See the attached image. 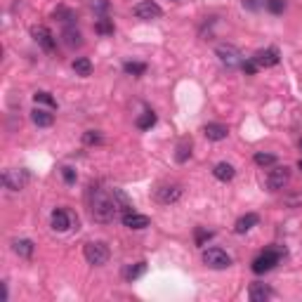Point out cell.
Instances as JSON below:
<instances>
[{"instance_id": "cell-37", "label": "cell", "mask_w": 302, "mask_h": 302, "mask_svg": "<svg viewBox=\"0 0 302 302\" xmlns=\"http://www.w3.org/2000/svg\"><path fill=\"white\" fill-rule=\"evenodd\" d=\"M300 146H302V142H300Z\"/></svg>"}, {"instance_id": "cell-5", "label": "cell", "mask_w": 302, "mask_h": 302, "mask_svg": "<svg viewBox=\"0 0 302 302\" xmlns=\"http://www.w3.org/2000/svg\"><path fill=\"white\" fill-rule=\"evenodd\" d=\"M278 260H281V252L274 250V248H269V250L260 252V255L252 260V272H255V274H264V272H272V269L278 264Z\"/></svg>"}, {"instance_id": "cell-31", "label": "cell", "mask_w": 302, "mask_h": 302, "mask_svg": "<svg viewBox=\"0 0 302 302\" xmlns=\"http://www.w3.org/2000/svg\"><path fill=\"white\" fill-rule=\"evenodd\" d=\"M210 238H212V232H206L201 226L196 229V246H203L206 241H210Z\"/></svg>"}, {"instance_id": "cell-27", "label": "cell", "mask_w": 302, "mask_h": 302, "mask_svg": "<svg viewBox=\"0 0 302 302\" xmlns=\"http://www.w3.org/2000/svg\"><path fill=\"white\" fill-rule=\"evenodd\" d=\"M123 71L128 76H142L146 71V64H140V62H126L123 64Z\"/></svg>"}, {"instance_id": "cell-25", "label": "cell", "mask_w": 302, "mask_h": 302, "mask_svg": "<svg viewBox=\"0 0 302 302\" xmlns=\"http://www.w3.org/2000/svg\"><path fill=\"white\" fill-rule=\"evenodd\" d=\"M252 160H255L258 166H262V168H267V166H276V156H274V154H264V151H258V154L252 156Z\"/></svg>"}, {"instance_id": "cell-6", "label": "cell", "mask_w": 302, "mask_h": 302, "mask_svg": "<svg viewBox=\"0 0 302 302\" xmlns=\"http://www.w3.org/2000/svg\"><path fill=\"white\" fill-rule=\"evenodd\" d=\"M31 36H34V40L38 42L40 50H45L48 54L54 52V48H57V38H54V34H52L48 26H34V28H31Z\"/></svg>"}, {"instance_id": "cell-15", "label": "cell", "mask_w": 302, "mask_h": 302, "mask_svg": "<svg viewBox=\"0 0 302 302\" xmlns=\"http://www.w3.org/2000/svg\"><path fill=\"white\" fill-rule=\"evenodd\" d=\"M248 298H250L252 302H264L272 298V288H269L267 284L255 281V284H250V288H248Z\"/></svg>"}, {"instance_id": "cell-32", "label": "cell", "mask_w": 302, "mask_h": 302, "mask_svg": "<svg viewBox=\"0 0 302 302\" xmlns=\"http://www.w3.org/2000/svg\"><path fill=\"white\" fill-rule=\"evenodd\" d=\"M241 68H244V74H248V76H252V74H255V71H258V68H260V66H258V64H255V59H246V62H241Z\"/></svg>"}, {"instance_id": "cell-22", "label": "cell", "mask_w": 302, "mask_h": 302, "mask_svg": "<svg viewBox=\"0 0 302 302\" xmlns=\"http://www.w3.org/2000/svg\"><path fill=\"white\" fill-rule=\"evenodd\" d=\"M144 272H146V262H137V264H130L126 269V278L128 281H137L140 276H144Z\"/></svg>"}, {"instance_id": "cell-1", "label": "cell", "mask_w": 302, "mask_h": 302, "mask_svg": "<svg viewBox=\"0 0 302 302\" xmlns=\"http://www.w3.org/2000/svg\"><path fill=\"white\" fill-rule=\"evenodd\" d=\"M116 212H118V206H116V201H114V194L94 189L92 198H90V215H92L94 222L109 224V222H114Z\"/></svg>"}, {"instance_id": "cell-30", "label": "cell", "mask_w": 302, "mask_h": 302, "mask_svg": "<svg viewBox=\"0 0 302 302\" xmlns=\"http://www.w3.org/2000/svg\"><path fill=\"white\" fill-rule=\"evenodd\" d=\"M267 8H269V12H272V14H281V12L286 10V0H269Z\"/></svg>"}, {"instance_id": "cell-21", "label": "cell", "mask_w": 302, "mask_h": 302, "mask_svg": "<svg viewBox=\"0 0 302 302\" xmlns=\"http://www.w3.org/2000/svg\"><path fill=\"white\" fill-rule=\"evenodd\" d=\"M74 71H76V76H90L92 74V62L88 57H78V59H74Z\"/></svg>"}, {"instance_id": "cell-28", "label": "cell", "mask_w": 302, "mask_h": 302, "mask_svg": "<svg viewBox=\"0 0 302 302\" xmlns=\"http://www.w3.org/2000/svg\"><path fill=\"white\" fill-rule=\"evenodd\" d=\"M34 100H36V104H45V106H52V109H54V106H57V102H54V97H52L50 92H36L34 94Z\"/></svg>"}, {"instance_id": "cell-26", "label": "cell", "mask_w": 302, "mask_h": 302, "mask_svg": "<svg viewBox=\"0 0 302 302\" xmlns=\"http://www.w3.org/2000/svg\"><path fill=\"white\" fill-rule=\"evenodd\" d=\"M192 156V142L189 140H184V142L177 146V154H175V158H177V163H186V158Z\"/></svg>"}, {"instance_id": "cell-34", "label": "cell", "mask_w": 302, "mask_h": 302, "mask_svg": "<svg viewBox=\"0 0 302 302\" xmlns=\"http://www.w3.org/2000/svg\"><path fill=\"white\" fill-rule=\"evenodd\" d=\"M92 8L100 10V12H106V10H109V2H106V0H92Z\"/></svg>"}, {"instance_id": "cell-12", "label": "cell", "mask_w": 302, "mask_h": 302, "mask_svg": "<svg viewBox=\"0 0 302 302\" xmlns=\"http://www.w3.org/2000/svg\"><path fill=\"white\" fill-rule=\"evenodd\" d=\"M255 64L258 66H264V68H269V66H276L278 62H281V54H278V50L276 48H267V50H260V52H255Z\"/></svg>"}, {"instance_id": "cell-23", "label": "cell", "mask_w": 302, "mask_h": 302, "mask_svg": "<svg viewBox=\"0 0 302 302\" xmlns=\"http://www.w3.org/2000/svg\"><path fill=\"white\" fill-rule=\"evenodd\" d=\"M94 31L100 36H109V34H114V19H109V17H100L97 19V24H94Z\"/></svg>"}, {"instance_id": "cell-33", "label": "cell", "mask_w": 302, "mask_h": 302, "mask_svg": "<svg viewBox=\"0 0 302 302\" xmlns=\"http://www.w3.org/2000/svg\"><path fill=\"white\" fill-rule=\"evenodd\" d=\"M62 177H64V182L74 184L76 182V170L74 168H62Z\"/></svg>"}, {"instance_id": "cell-16", "label": "cell", "mask_w": 302, "mask_h": 302, "mask_svg": "<svg viewBox=\"0 0 302 302\" xmlns=\"http://www.w3.org/2000/svg\"><path fill=\"white\" fill-rule=\"evenodd\" d=\"M62 38H64V42H66L68 48H80V45H83V36H80V31L76 28V24H66V26H64V34H62Z\"/></svg>"}, {"instance_id": "cell-11", "label": "cell", "mask_w": 302, "mask_h": 302, "mask_svg": "<svg viewBox=\"0 0 302 302\" xmlns=\"http://www.w3.org/2000/svg\"><path fill=\"white\" fill-rule=\"evenodd\" d=\"M180 198H182V186L180 184H160L156 189V201L163 203V206L177 203Z\"/></svg>"}, {"instance_id": "cell-10", "label": "cell", "mask_w": 302, "mask_h": 302, "mask_svg": "<svg viewBox=\"0 0 302 302\" xmlns=\"http://www.w3.org/2000/svg\"><path fill=\"white\" fill-rule=\"evenodd\" d=\"M50 224L54 232H68L71 226H74V215L68 212V210L64 208H57V210H52V215H50Z\"/></svg>"}, {"instance_id": "cell-7", "label": "cell", "mask_w": 302, "mask_h": 302, "mask_svg": "<svg viewBox=\"0 0 302 302\" xmlns=\"http://www.w3.org/2000/svg\"><path fill=\"white\" fill-rule=\"evenodd\" d=\"M28 184V172L26 170H5L2 172V186L10 192H22Z\"/></svg>"}, {"instance_id": "cell-18", "label": "cell", "mask_w": 302, "mask_h": 302, "mask_svg": "<svg viewBox=\"0 0 302 302\" xmlns=\"http://www.w3.org/2000/svg\"><path fill=\"white\" fill-rule=\"evenodd\" d=\"M258 222H260V218H258L255 212H248V215H244V218L236 220L234 232H236V234H246V232H250L252 226H258Z\"/></svg>"}, {"instance_id": "cell-2", "label": "cell", "mask_w": 302, "mask_h": 302, "mask_svg": "<svg viewBox=\"0 0 302 302\" xmlns=\"http://www.w3.org/2000/svg\"><path fill=\"white\" fill-rule=\"evenodd\" d=\"M85 260L90 262V264H94V267H100V264H106V260H109V246L104 244V241H90V244H85Z\"/></svg>"}, {"instance_id": "cell-13", "label": "cell", "mask_w": 302, "mask_h": 302, "mask_svg": "<svg viewBox=\"0 0 302 302\" xmlns=\"http://www.w3.org/2000/svg\"><path fill=\"white\" fill-rule=\"evenodd\" d=\"M123 224L128 226V229H146V226L151 224V220L146 218V215H142V212H134V210H128V212H123Z\"/></svg>"}, {"instance_id": "cell-9", "label": "cell", "mask_w": 302, "mask_h": 302, "mask_svg": "<svg viewBox=\"0 0 302 302\" xmlns=\"http://www.w3.org/2000/svg\"><path fill=\"white\" fill-rule=\"evenodd\" d=\"M288 182H290V168H288V166H276L274 170H269L267 186L272 189V192H278V189H284Z\"/></svg>"}, {"instance_id": "cell-24", "label": "cell", "mask_w": 302, "mask_h": 302, "mask_svg": "<svg viewBox=\"0 0 302 302\" xmlns=\"http://www.w3.org/2000/svg\"><path fill=\"white\" fill-rule=\"evenodd\" d=\"M156 126V114L154 111H144L142 116L137 118V128L140 130H149V128Z\"/></svg>"}, {"instance_id": "cell-29", "label": "cell", "mask_w": 302, "mask_h": 302, "mask_svg": "<svg viewBox=\"0 0 302 302\" xmlns=\"http://www.w3.org/2000/svg\"><path fill=\"white\" fill-rule=\"evenodd\" d=\"M83 142L85 144H102V132L100 130H88V132H83Z\"/></svg>"}, {"instance_id": "cell-35", "label": "cell", "mask_w": 302, "mask_h": 302, "mask_svg": "<svg viewBox=\"0 0 302 302\" xmlns=\"http://www.w3.org/2000/svg\"><path fill=\"white\" fill-rule=\"evenodd\" d=\"M288 206H290V208H295V206H298V203H302V194H298V196H293V198H288Z\"/></svg>"}, {"instance_id": "cell-8", "label": "cell", "mask_w": 302, "mask_h": 302, "mask_svg": "<svg viewBox=\"0 0 302 302\" xmlns=\"http://www.w3.org/2000/svg\"><path fill=\"white\" fill-rule=\"evenodd\" d=\"M132 14L137 19H144V22H151V19H158L163 14V10H160L158 2H154V0H142V2H137L132 8Z\"/></svg>"}, {"instance_id": "cell-20", "label": "cell", "mask_w": 302, "mask_h": 302, "mask_svg": "<svg viewBox=\"0 0 302 302\" xmlns=\"http://www.w3.org/2000/svg\"><path fill=\"white\" fill-rule=\"evenodd\" d=\"M31 120H34L38 128H50L52 123H54V116H52L50 111L38 109V106H36V109L31 111Z\"/></svg>"}, {"instance_id": "cell-36", "label": "cell", "mask_w": 302, "mask_h": 302, "mask_svg": "<svg viewBox=\"0 0 302 302\" xmlns=\"http://www.w3.org/2000/svg\"><path fill=\"white\" fill-rule=\"evenodd\" d=\"M298 170H300V172H302V158L298 160Z\"/></svg>"}, {"instance_id": "cell-19", "label": "cell", "mask_w": 302, "mask_h": 302, "mask_svg": "<svg viewBox=\"0 0 302 302\" xmlns=\"http://www.w3.org/2000/svg\"><path fill=\"white\" fill-rule=\"evenodd\" d=\"M12 250L17 252L19 258H31L36 250V246L31 238H17V241H12Z\"/></svg>"}, {"instance_id": "cell-14", "label": "cell", "mask_w": 302, "mask_h": 302, "mask_svg": "<svg viewBox=\"0 0 302 302\" xmlns=\"http://www.w3.org/2000/svg\"><path fill=\"white\" fill-rule=\"evenodd\" d=\"M203 134L208 137L210 142H222V140L229 137V128L222 126V123H208L203 128Z\"/></svg>"}, {"instance_id": "cell-17", "label": "cell", "mask_w": 302, "mask_h": 302, "mask_svg": "<svg viewBox=\"0 0 302 302\" xmlns=\"http://www.w3.org/2000/svg\"><path fill=\"white\" fill-rule=\"evenodd\" d=\"M212 175H215V180H220V182H232L236 175V170L232 163H226V160H222V163H218L215 168H212Z\"/></svg>"}, {"instance_id": "cell-4", "label": "cell", "mask_w": 302, "mask_h": 302, "mask_svg": "<svg viewBox=\"0 0 302 302\" xmlns=\"http://www.w3.org/2000/svg\"><path fill=\"white\" fill-rule=\"evenodd\" d=\"M203 264L210 269H226L232 267V255L222 248H208L203 250Z\"/></svg>"}, {"instance_id": "cell-3", "label": "cell", "mask_w": 302, "mask_h": 302, "mask_svg": "<svg viewBox=\"0 0 302 302\" xmlns=\"http://www.w3.org/2000/svg\"><path fill=\"white\" fill-rule=\"evenodd\" d=\"M215 54H218V59L224 64L226 68H236L241 66V50L236 48V45H232V42H222V45H218L215 48Z\"/></svg>"}]
</instances>
